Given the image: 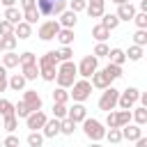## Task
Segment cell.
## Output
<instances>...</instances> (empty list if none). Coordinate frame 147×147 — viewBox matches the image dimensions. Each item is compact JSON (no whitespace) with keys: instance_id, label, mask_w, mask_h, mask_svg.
<instances>
[{"instance_id":"7","label":"cell","mask_w":147,"mask_h":147,"mask_svg":"<svg viewBox=\"0 0 147 147\" xmlns=\"http://www.w3.org/2000/svg\"><path fill=\"white\" fill-rule=\"evenodd\" d=\"M117 96H119V90H117V87H113V85L106 87L103 94H101V99H99V108L106 110V113L115 110V108H117Z\"/></svg>"},{"instance_id":"53","label":"cell","mask_w":147,"mask_h":147,"mask_svg":"<svg viewBox=\"0 0 147 147\" xmlns=\"http://www.w3.org/2000/svg\"><path fill=\"white\" fill-rule=\"evenodd\" d=\"M136 147H147V138H145V136H140V138L136 140Z\"/></svg>"},{"instance_id":"15","label":"cell","mask_w":147,"mask_h":147,"mask_svg":"<svg viewBox=\"0 0 147 147\" xmlns=\"http://www.w3.org/2000/svg\"><path fill=\"white\" fill-rule=\"evenodd\" d=\"M76 21H78V14H74L71 9H64V11L60 14V18H57L60 28H69V30L76 28Z\"/></svg>"},{"instance_id":"25","label":"cell","mask_w":147,"mask_h":147,"mask_svg":"<svg viewBox=\"0 0 147 147\" xmlns=\"http://www.w3.org/2000/svg\"><path fill=\"white\" fill-rule=\"evenodd\" d=\"M2 67H5V69H14V67H18V53H14V51H5V55H2Z\"/></svg>"},{"instance_id":"57","label":"cell","mask_w":147,"mask_h":147,"mask_svg":"<svg viewBox=\"0 0 147 147\" xmlns=\"http://www.w3.org/2000/svg\"><path fill=\"white\" fill-rule=\"evenodd\" d=\"M90 147H103L101 142H90Z\"/></svg>"},{"instance_id":"12","label":"cell","mask_w":147,"mask_h":147,"mask_svg":"<svg viewBox=\"0 0 147 147\" xmlns=\"http://www.w3.org/2000/svg\"><path fill=\"white\" fill-rule=\"evenodd\" d=\"M87 117V108L83 106V103H74L69 110H67V119H71L74 124H78V122H83Z\"/></svg>"},{"instance_id":"21","label":"cell","mask_w":147,"mask_h":147,"mask_svg":"<svg viewBox=\"0 0 147 147\" xmlns=\"http://www.w3.org/2000/svg\"><path fill=\"white\" fill-rule=\"evenodd\" d=\"M5 21H9L11 25H16V23H21L23 21V11L18 9V7H9V9H5V16H2Z\"/></svg>"},{"instance_id":"51","label":"cell","mask_w":147,"mask_h":147,"mask_svg":"<svg viewBox=\"0 0 147 147\" xmlns=\"http://www.w3.org/2000/svg\"><path fill=\"white\" fill-rule=\"evenodd\" d=\"M7 80H9V74H7V69L0 64V92L7 90Z\"/></svg>"},{"instance_id":"40","label":"cell","mask_w":147,"mask_h":147,"mask_svg":"<svg viewBox=\"0 0 147 147\" xmlns=\"http://www.w3.org/2000/svg\"><path fill=\"white\" fill-rule=\"evenodd\" d=\"M133 23L138 25V30H147V11H136Z\"/></svg>"},{"instance_id":"41","label":"cell","mask_w":147,"mask_h":147,"mask_svg":"<svg viewBox=\"0 0 147 147\" xmlns=\"http://www.w3.org/2000/svg\"><path fill=\"white\" fill-rule=\"evenodd\" d=\"M51 7H53L51 0H37V11L41 16H51Z\"/></svg>"},{"instance_id":"50","label":"cell","mask_w":147,"mask_h":147,"mask_svg":"<svg viewBox=\"0 0 147 147\" xmlns=\"http://www.w3.org/2000/svg\"><path fill=\"white\" fill-rule=\"evenodd\" d=\"M7 34H14V25L9 21H0V37H7Z\"/></svg>"},{"instance_id":"42","label":"cell","mask_w":147,"mask_h":147,"mask_svg":"<svg viewBox=\"0 0 147 147\" xmlns=\"http://www.w3.org/2000/svg\"><path fill=\"white\" fill-rule=\"evenodd\" d=\"M0 115H2V117L14 115V103H11V101H7V99H0Z\"/></svg>"},{"instance_id":"11","label":"cell","mask_w":147,"mask_h":147,"mask_svg":"<svg viewBox=\"0 0 147 147\" xmlns=\"http://www.w3.org/2000/svg\"><path fill=\"white\" fill-rule=\"evenodd\" d=\"M85 11H87L90 18H101L106 14V0H87Z\"/></svg>"},{"instance_id":"35","label":"cell","mask_w":147,"mask_h":147,"mask_svg":"<svg viewBox=\"0 0 147 147\" xmlns=\"http://www.w3.org/2000/svg\"><path fill=\"white\" fill-rule=\"evenodd\" d=\"M133 46H140V48L147 46V30H136L133 32Z\"/></svg>"},{"instance_id":"27","label":"cell","mask_w":147,"mask_h":147,"mask_svg":"<svg viewBox=\"0 0 147 147\" xmlns=\"http://www.w3.org/2000/svg\"><path fill=\"white\" fill-rule=\"evenodd\" d=\"M124 55H126V60H131V62H140L142 55H145V48H140V46H129V51H124Z\"/></svg>"},{"instance_id":"9","label":"cell","mask_w":147,"mask_h":147,"mask_svg":"<svg viewBox=\"0 0 147 147\" xmlns=\"http://www.w3.org/2000/svg\"><path fill=\"white\" fill-rule=\"evenodd\" d=\"M23 103L28 106V110H30V113L41 110V106H44V101H41V96H39V92H37V90H25V92H23Z\"/></svg>"},{"instance_id":"32","label":"cell","mask_w":147,"mask_h":147,"mask_svg":"<svg viewBox=\"0 0 147 147\" xmlns=\"http://www.w3.org/2000/svg\"><path fill=\"white\" fill-rule=\"evenodd\" d=\"M39 18H41V14L37 11V7H32V9H25V11H23V21H25L28 25H34Z\"/></svg>"},{"instance_id":"22","label":"cell","mask_w":147,"mask_h":147,"mask_svg":"<svg viewBox=\"0 0 147 147\" xmlns=\"http://www.w3.org/2000/svg\"><path fill=\"white\" fill-rule=\"evenodd\" d=\"M92 37L96 39V44H106V39L110 37V30H106L101 23H96V25L92 28Z\"/></svg>"},{"instance_id":"30","label":"cell","mask_w":147,"mask_h":147,"mask_svg":"<svg viewBox=\"0 0 147 147\" xmlns=\"http://www.w3.org/2000/svg\"><path fill=\"white\" fill-rule=\"evenodd\" d=\"M103 74H106L110 80H117V78H122V67H117V64H110V62H108V64L103 67Z\"/></svg>"},{"instance_id":"16","label":"cell","mask_w":147,"mask_h":147,"mask_svg":"<svg viewBox=\"0 0 147 147\" xmlns=\"http://www.w3.org/2000/svg\"><path fill=\"white\" fill-rule=\"evenodd\" d=\"M115 16H117L119 21H133V16H136V7H133L131 2H126V5H117Z\"/></svg>"},{"instance_id":"60","label":"cell","mask_w":147,"mask_h":147,"mask_svg":"<svg viewBox=\"0 0 147 147\" xmlns=\"http://www.w3.org/2000/svg\"><path fill=\"white\" fill-rule=\"evenodd\" d=\"M0 147H2V140H0Z\"/></svg>"},{"instance_id":"59","label":"cell","mask_w":147,"mask_h":147,"mask_svg":"<svg viewBox=\"0 0 147 147\" xmlns=\"http://www.w3.org/2000/svg\"><path fill=\"white\" fill-rule=\"evenodd\" d=\"M51 2H57V0H51ZM51 9H53V7H51Z\"/></svg>"},{"instance_id":"31","label":"cell","mask_w":147,"mask_h":147,"mask_svg":"<svg viewBox=\"0 0 147 147\" xmlns=\"http://www.w3.org/2000/svg\"><path fill=\"white\" fill-rule=\"evenodd\" d=\"M2 129H5L7 133H14V131L18 129V117H16V115H9V117H2Z\"/></svg>"},{"instance_id":"49","label":"cell","mask_w":147,"mask_h":147,"mask_svg":"<svg viewBox=\"0 0 147 147\" xmlns=\"http://www.w3.org/2000/svg\"><path fill=\"white\" fill-rule=\"evenodd\" d=\"M106 126H108V129H119V124H117V113H115V110H110V113L106 115Z\"/></svg>"},{"instance_id":"46","label":"cell","mask_w":147,"mask_h":147,"mask_svg":"<svg viewBox=\"0 0 147 147\" xmlns=\"http://www.w3.org/2000/svg\"><path fill=\"white\" fill-rule=\"evenodd\" d=\"M117 124H119V129L126 126V124H131V110H119L117 113Z\"/></svg>"},{"instance_id":"1","label":"cell","mask_w":147,"mask_h":147,"mask_svg":"<svg viewBox=\"0 0 147 147\" xmlns=\"http://www.w3.org/2000/svg\"><path fill=\"white\" fill-rule=\"evenodd\" d=\"M57 57H55V51H48L44 53L39 60H37V67H39V78H44L46 83H53L55 80V74H57Z\"/></svg>"},{"instance_id":"26","label":"cell","mask_w":147,"mask_h":147,"mask_svg":"<svg viewBox=\"0 0 147 147\" xmlns=\"http://www.w3.org/2000/svg\"><path fill=\"white\" fill-rule=\"evenodd\" d=\"M21 76H23L25 80H37V78H39V67H37V64H25V67H21Z\"/></svg>"},{"instance_id":"44","label":"cell","mask_w":147,"mask_h":147,"mask_svg":"<svg viewBox=\"0 0 147 147\" xmlns=\"http://www.w3.org/2000/svg\"><path fill=\"white\" fill-rule=\"evenodd\" d=\"M106 140L113 142V145L122 142V131H119V129H110V131H106Z\"/></svg>"},{"instance_id":"36","label":"cell","mask_w":147,"mask_h":147,"mask_svg":"<svg viewBox=\"0 0 147 147\" xmlns=\"http://www.w3.org/2000/svg\"><path fill=\"white\" fill-rule=\"evenodd\" d=\"M18 64H21V67H25V64H37V55H34L32 51H25V53L18 55Z\"/></svg>"},{"instance_id":"56","label":"cell","mask_w":147,"mask_h":147,"mask_svg":"<svg viewBox=\"0 0 147 147\" xmlns=\"http://www.w3.org/2000/svg\"><path fill=\"white\" fill-rule=\"evenodd\" d=\"M115 5H126V2H131V0H113Z\"/></svg>"},{"instance_id":"33","label":"cell","mask_w":147,"mask_h":147,"mask_svg":"<svg viewBox=\"0 0 147 147\" xmlns=\"http://www.w3.org/2000/svg\"><path fill=\"white\" fill-rule=\"evenodd\" d=\"M0 44H2V53H5V51H14L16 44H18V39L14 34H7V37H0Z\"/></svg>"},{"instance_id":"61","label":"cell","mask_w":147,"mask_h":147,"mask_svg":"<svg viewBox=\"0 0 147 147\" xmlns=\"http://www.w3.org/2000/svg\"><path fill=\"white\" fill-rule=\"evenodd\" d=\"M110 2H113V0H110Z\"/></svg>"},{"instance_id":"3","label":"cell","mask_w":147,"mask_h":147,"mask_svg":"<svg viewBox=\"0 0 147 147\" xmlns=\"http://www.w3.org/2000/svg\"><path fill=\"white\" fill-rule=\"evenodd\" d=\"M106 126L99 122V119H94V117H85L83 119V133L90 138V142H101L103 138H106Z\"/></svg>"},{"instance_id":"13","label":"cell","mask_w":147,"mask_h":147,"mask_svg":"<svg viewBox=\"0 0 147 147\" xmlns=\"http://www.w3.org/2000/svg\"><path fill=\"white\" fill-rule=\"evenodd\" d=\"M119 131H122V140H129V142H136L142 136V126H138V124H126Z\"/></svg>"},{"instance_id":"14","label":"cell","mask_w":147,"mask_h":147,"mask_svg":"<svg viewBox=\"0 0 147 147\" xmlns=\"http://www.w3.org/2000/svg\"><path fill=\"white\" fill-rule=\"evenodd\" d=\"M90 78H92V83H90V85H92V87H96V90H106V87H110V85H113V80L103 74V69H101V71L96 69Z\"/></svg>"},{"instance_id":"55","label":"cell","mask_w":147,"mask_h":147,"mask_svg":"<svg viewBox=\"0 0 147 147\" xmlns=\"http://www.w3.org/2000/svg\"><path fill=\"white\" fill-rule=\"evenodd\" d=\"M140 11H147V0H140Z\"/></svg>"},{"instance_id":"5","label":"cell","mask_w":147,"mask_h":147,"mask_svg":"<svg viewBox=\"0 0 147 147\" xmlns=\"http://www.w3.org/2000/svg\"><path fill=\"white\" fill-rule=\"evenodd\" d=\"M138 96H140V90H138V87H126V90L119 92L117 106H119L122 110H131V108L138 103Z\"/></svg>"},{"instance_id":"2","label":"cell","mask_w":147,"mask_h":147,"mask_svg":"<svg viewBox=\"0 0 147 147\" xmlns=\"http://www.w3.org/2000/svg\"><path fill=\"white\" fill-rule=\"evenodd\" d=\"M76 76H78V71H76V64H74V60H69V62H60L57 64V74H55V83H57V87H71L74 83H76Z\"/></svg>"},{"instance_id":"17","label":"cell","mask_w":147,"mask_h":147,"mask_svg":"<svg viewBox=\"0 0 147 147\" xmlns=\"http://www.w3.org/2000/svg\"><path fill=\"white\" fill-rule=\"evenodd\" d=\"M41 136L44 138H55V136H60V119H46V124H44V129H41Z\"/></svg>"},{"instance_id":"24","label":"cell","mask_w":147,"mask_h":147,"mask_svg":"<svg viewBox=\"0 0 147 147\" xmlns=\"http://www.w3.org/2000/svg\"><path fill=\"white\" fill-rule=\"evenodd\" d=\"M108 57H110V64H117V67H122L126 62V55H124L122 48H110L108 51Z\"/></svg>"},{"instance_id":"48","label":"cell","mask_w":147,"mask_h":147,"mask_svg":"<svg viewBox=\"0 0 147 147\" xmlns=\"http://www.w3.org/2000/svg\"><path fill=\"white\" fill-rule=\"evenodd\" d=\"M18 145H21V140L16 133H9L7 138H2V147H18Z\"/></svg>"},{"instance_id":"28","label":"cell","mask_w":147,"mask_h":147,"mask_svg":"<svg viewBox=\"0 0 147 147\" xmlns=\"http://www.w3.org/2000/svg\"><path fill=\"white\" fill-rule=\"evenodd\" d=\"M55 57H57V62H69L74 57V48L71 46H60L55 51Z\"/></svg>"},{"instance_id":"20","label":"cell","mask_w":147,"mask_h":147,"mask_svg":"<svg viewBox=\"0 0 147 147\" xmlns=\"http://www.w3.org/2000/svg\"><path fill=\"white\" fill-rule=\"evenodd\" d=\"M131 119H133L138 126H145V124H147V108H145V106L131 108Z\"/></svg>"},{"instance_id":"39","label":"cell","mask_w":147,"mask_h":147,"mask_svg":"<svg viewBox=\"0 0 147 147\" xmlns=\"http://www.w3.org/2000/svg\"><path fill=\"white\" fill-rule=\"evenodd\" d=\"M67 103H53V117L55 119H67Z\"/></svg>"},{"instance_id":"58","label":"cell","mask_w":147,"mask_h":147,"mask_svg":"<svg viewBox=\"0 0 147 147\" xmlns=\"http://www.w3.org/2000/svg\"><path fill=\"white\" fill-rule=\"evenodd\" d=\"M0 53H2V44H0Z\"/></svg>"},{"instance_id":"29","label":"cell","mask_w":147,"mask_h":147,"mask_svg":"<svg viewBox=\"0 0 147 147\" xmlns=\"http://www.w3.org/2000/svg\"><path fill=\"white\" fill-rule=\"evenodd\" d=\"M101 25H103L106 30H115V28L119 25V18H117L115 14H103V16H101Z\"/></svg>"},{"instance_id":"19","label":"cell","mask_w":147,"mask_h":147,"mask_svg":"<svg viewBox=\"0 0 147 147\" xmlns=\"http://www.w3.org/2000/svg\"><path fill=\"white\" fill-rule=\"evenodd\" d=\"M25 78L21 76V74H9V80H7V87H11L14 92H23L25 90Z\"/></svg>"},{"instance_id":"43","label":"cell","mask_w":147,"mask_h":147,"mask_svg":"<svg viewBox=\"0 0 147 147\" xmlns=\"http://www.w3.org/2000/svg\"><path fill=\"white\" fill-rule=\"evenodd\" d=\"M14 115H16L18 119H25V117L30 115V110H28V106H25L23 101H18V103L14 106Z\"/></svg>"},{"instance_id":"34","label":"cell","mask_w":147,"mask_h":147,"mask_svg":"<svg viewBox=\"0 0 147 147\" xmlns=\"http://www.w3.org/2000/svg\"><path fill=\"white\" fill-rule=\"evenodd\" d=\"M44 140H46V138H44L39 131H30V133H28V145H30V147H41Z\"/></svg>"},{"instance_id":"54","label":"cell","mask_w":147,"mask_h":147,"mask_svg":"<svg viewBox=\"0 0 147 147\" xmlns=\"http://www.w3.org/2000/svg\"><path fill=\"white\" fill-rule=\"evenodd\" d=\"M2 5H5V9H9V7H16V2L18 0H0Z\"/></svg>"},{"instance_id":"37","label":"cell","mask_w":147,"mask_h":147,"mask_svg":"<svg viewBox=\"0 0 147 147\" xmlns=\"http://www.w3.org/2000/svg\"><path fill=\"white\" fill-rule=\"evenodd\" d=\"M67 101H69V92L64 87L53 90V103H67Z\"/></svg>"},{"instance_id":"4","label":"cell","mask_w":147,"mask_h":147,"mask_svg":"<svg viewBox=\"0 0 147 147\" xmlns=\"http://www.w3.org/2000/svg\"><path fill=\"white\" fill-rule=\"evenodd\" d=\"M90 94H92V85H90V80L80 78V80H76V83L71 85L69 99H74L76 103H83V101H87V99H90Z\"/></svg>"},{"instance_id":"23","label":"cell","mask_w":147,"mask_h":147,"mask_svg":"<svg viewBox=\"0 0 147 147\" xmlns=\"http://www.w3.org/2000/svg\"><path fill=\"white\" fill-rule=\"evenodd\" d=\"M62 46H71L74 44V30H69V28H60V32H57V37H55Z\"/></svg>"},{"instance_id":"47","label":"cell","mask_w":147,"mask_h":147,"mask_svg":"<svg viewBox=\"0 0 147 147\" xmlns=\"http://www.w3.org/2000/svg\"><path fill=\"white\" fill-rule=\"evenodd\" d=\"M85 7H87V0H69V9H71L74 14L85 11Z\"/></svg>"},{"instance_id":"45","label":"cell","mask_w":147,"mask_h":147,"mask_svg":"<svg viewBox=\"0 0 147 147\" xmlns=\"http://www.w3.org/2000/svg\"><path fill=\"white\" fill-rule=\"evenodd\" d=\"M108 51H110V48H108V44H96V46H94V51H92V55H94L96 60H99V57H108Z\"/></svg>"},{"instance_id":"62","label":"cell","mask_w":147,"mask_h":147,"mask_svg":"<svg viewBox=\"0 0 147 147\" xmlns=\"http://www.w3.org/2000/svg\"><path fill=\"white\" fill-rule=\"evenodd\" d=\"M0 129H2V126H0Z\"/></svg>"},{"instance_id":"38","label":"cell","mask_w":147,"mask_h":147,"mask_svg":"<svg viewBox=\"0 0 147 147\" xmlns=\"http://www.w3.org/2000/svg\"><path fill=\"white\" fill-rule=\"evenodd\" d=\"M74 131H76V124L71 119H60V133L62 136H74Z\"/></svg>"},{"instance_id":"52","label":"cell","mask_w":147,"mask_h":147,"mask_svg":"<svg viewBox=\"0 0 147 147\" xmlns=\"http://www.w3.org/2000/svg\"><path fill=\"white\" fill-rule=\"evenodd\" d=\"M21 2V11H25V9H32V7H37V0H18Z\"/></svg>"},{"instance_id":"10","label":"cell","mask_w":147,"mask_h":147,"mask_svg":"<svg viewBox=\"0 0 147 147\" xmlns=\"http://www.w3.org/2000/svg\"><path fill=\"white\" fill-rule=\"evenodd\" d=\"M46 113L44 110H37V113H30L28 117H25V126L30 129V131H41L44 129V124H46Z\"/></svg>"},{"instance_id":"18","label":"cell","mask_w":147,"mask_h":147,"mask_svg":"<svg viewBox=\"0 0 147 147\" xmlns=\"http://www.w3.org/2000/svg\"><path fill=\"white\" fill-rule=\"evenodd\" d=\"M14 37H16V39H30V37H32V25H28L25 21L16 23V25H14Z\"/></svg>"},{"instance_id":"8","label":"cell","mask_w":147,"mask_h":147,"mask_svg":"<svg viewBox=\"0 0 147 147\" xmlns=\"http://www.w3.org/2000/svg\"><path fill=\"white\" fill-rule=\"evenodd\" d=\"M57 32H60V23H57V18L44 21V23L39 25V30H37V34H39L41 41H51V39H55Z\"/></svg>"},{"instance_id":"6","label":"cell","mask_w":147,"mask_h":147,"mask_svg":"<svg viewBox=\"0 0 147 147\" xmlns=\"http://www.w3.org/2000/svg\"><path fill=\"white\" fill-rule=\"evenodd\" d=\"M96 69H99V60H96L94 55H85V57L76 64L78 76H80V78H85V80H90V76H92Z\"/></svg>"}]
</instances>
